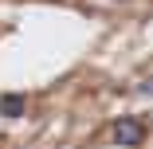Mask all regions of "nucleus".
Returning a JSON list of instances; mask_svg holds the SVG:
<instances>
[{"label": "nucleus", "instance_id": "nucleus-3", "mask_svg": "<svg viewBox=\"0 0 153 149\" xmlns=\"http://www.w3.org/2000/svg\"><path fill=\"white\" fill-rule=\"evenodd\" d=\"M137 90H141V94H153V79H145V82L137 86Z\"/></svg>", "mask_w": 153, "mask_h": 149}, {"label": "nucleus", "instance_id": "nucleus-2", "mask_svg": "<svg viewBox=\"0 0 153 149\" xmlns=\"http://www.w3.org/2000/svg\"><path fill=\"white\" fill-rule=\"evenodd\" d=\"M24 110H27L24 94H0V114L4 118H24Z\"/></svg>", "mask_w": 153, "mask_h": 149}, {"label": "nucleus", "instance_id": "nucleus-1", "mask_svg": "<svg viewBox=\"0 0 153 149\" xmlns=\"http://www.w3.org/2000/svg\"><path fill=\"white\" fill-rule=\"evenodd\" d=\"M145 141V122L137 114H122L118 122H114V145H122V149H137Z\"/></svg>", "mask_w": 153, "mask_h": 149}]
</instances>
